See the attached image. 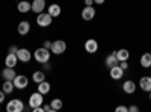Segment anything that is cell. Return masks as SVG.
<instances>
[{"label":"cell","mask_w":151,"mask_h":112,"mask_svg":"<svg viewBox=\"0 0 151 112\" xmlns=\"http://www.w3.org/2000/svg\"><path fill=\"white\" fill-rule=\"evenodd\" d=\"M52 21H53V17L50 15L48 12H41V14H38V17H36V24H38V26H41V27L50 26Z\"/></svg>","instance_id":"3957f363"},{"label":"cell","mask_w":151,"mask_h":112,"mask_svg":"<svg viewBox=\"0 0 151 112\" xmlns=\"http://www.w3.org/2000/svg\"><path fill=\"white\" fill-rule=\"evenodd\" d=\"M85 50L89 53V55L97 53V50H98V43H97L94 38H89V40L85 43Z\"/></svg>","instance_id":"30bf717a"},{"label":"cell","mask_w":151,"mask_h":112,"mask_svg":"<svg viewBox=\"0 0 151 112\" xmlns=\"http://www.w3.org/2000/svg\"><path fill=\"white\" fill-rule=\"evenodd\" d=\"M60 12H62V9H60V6H59L58 3H52V5L48 6V14L52 15L53 18H55V17H59Z\"/></svg>","instance_id":"d6986e66"},{"label":"cell","mask_w":151,"mask_h":112,"mask_svg":"<svg viewBox=\"0 0 151 112\" xmlns=\"http://www.w3.org/2000/svg\"><path fill=\"white\" fill-rule=\"evenodd\" d=\"M2 90H3L5 94H11L12 91L15 90V85H14V82H12V80H5L3 85H2Z\"/></svg>","instance_id":"7402d4cb"},{"label":"cell","mask_w":151,"mask_h":112,"mask_svg":"<svg viewBox=\"0 0 151 112\" xmlns=\"http://www.w3.org/2000/svg\"><path fill=\"white\" fill-rule=\"evenodd\" d=\"M118 64H119V61H118L115 52L106 58V67H107V68H110V67H113V65H118Z\"/></svg>","instance_id":"44dd1931"},{"label":"cell","mask_w":151,"mask_h":112,"mask_svg":"<svg viewBox=\"0 0 151 112\" xmlns=\"http://www.w3.org/2000/svg\"><path fill=\"white\" fill-rule=\"evenodd\" d=\"M44 70H52V65H50L48 62H45V64H44Z\"/></svg>","instance_id":"d590c367"},{"label":"cell","mask_w":151,"mask_h":112,"mask_svg":"<svg viewBox=\"0 0 151 112\" xmlns=\"http://www.w3.org/2000/svg\"><path fill=\"white\" fill-rule=\"evenodd\" d=\"M17 9H18V12H21V14H26V12H29L32 9V3L27 2V0H21V2H18V5H17Z\"/></svg>","instance_id":"9a60e30c"},{"label":"cell","mask_w":151,"mask_h":112,"mask_svg":"<svg viewBox=\"0 0 151 112\" xmlns=\"http://www.w3.org/2000/svg\"><path fill=\"white\" fill-rule=\"evenodd\" d=\"M129 111H130V112H137V111H139V108H137L136 105H132V106L129 108Z\"/></svg>","instance_id":"1f68e13d"},{"label":"cell","mask_w":151,"mask_h":112,"mask_svg":"<svg viewBox=\"0 0 151 112\" xmlns=\"http://www.w3.org/2000/svg\"><path fill=\"white\" fill-rule=\"evenodd\" d=\"M29 106L30 108H36V106H41L42 103H44V95L41 94V92H33V94H30V97H29Z\"/></svg>","instance_id":"8992f818"},{"label":"cell","mask_w":151,"mask_h":112,"mask_svg":"<svg viewBox=\"0 0 151 112\" xmlns=\"http://www.w3.org/2000/svg\"><path fill=\"white\" fill-rule=\"evenodd\" d=\"M141 65L144 67V68H150L151 67V53H144L142 56H141Z\"/></svg>","instance_id":"603a6c76"},{"label":"cell","mask_w":151,"mask_h":112,"mask_svg":"<svg viewBox=\"0 0 151 112\" xmlns=\"http://www.w3.org/2000/svg\"><path fill=\"white\" fill-rule=\"evenodd\" d=\"M6 111L8 112H23L24 111V103L20 100V98H14V100L8 102Z\"/></svg>","instance_id":"277c9868"},{"label":"cell","mask_w":151,"mask_h":112,"mask_svg":"<svg viewBox=\"0 0 151 112\" xmlns=\"http://www.w3.org/2000/svg\"><path fill=\"white\" fill-rule=\"evenodd\" d=\"M85 5L86 6H92L94 5V0H85Z\"/></svg>","instance_id":"836d02e7"},{"label":"cell","mask_w":151,"mask_h":112,"mask_svg":"<svg viewBox=\"0 0 151 112\" xmlns=\"http://www.w3.org/2000/svg\"><path fill=\"white\" fill-rule=\"evenodd\" d=\"M50 88H52V86H50V83L47 82V80H42V82H40L38 83V92H41L42 95H45V94H48L50 92Z\"/></svg>","instance_id":"ac0fdd59"},{"label":"cell","mask_w":151,"mask_h":112,"mask_svg":"<svg viewBox=\"0 0 151 112\" xmlns=\"http://www.w3.org/2000/svg\"><path fill=\"white\" fill-rule=\"evenodd\" d=\"M44 112H53L52 106H50V105H45V106H44Z\"/></svg>","instance_id":"d6a6232c"},{"label":"cell","mask_w":151,"mask_h":112,"mask_svg":"<svg viewBox=\"0 0 151 112\" xmlns=\"http://www.w3.org/2000/svg\"><path fill=\"white\" fill-rule=\"evenodd\" d=\"M17 64H18L17 53H8L6 58H5V65H6V67H11V68H15Z\"/></svg>","instance_id":"7c38bea8"},{"label":"cell","mask_w":151,"mask_h":112,"mask_svg":"<svg viewBox=\"0 0 151 112\" xmlns=\"http://www.w3.org/2000/svg\"><path fill=\"white\" fill-rule=\"evenodd\" d=\"M45 9V0H33L32 2V12H35V14H41V12H44Z\"/></svg>","instance_id":"8fae6325"},{"label":"cell","mask_w":151,"mask_h":112,"mask_svg":"<svg viewBox=\"0 0 151 112\" xmlns=\"http://www.w3.org/2000/svg\"><path fill=\"white\" fill-rule=\"evenodd\" d=\"M17 30H18L20 35H27V33L30 32V23H29V21H21V23L18 24Z\"/></svg>","instance_id":"e0dca14e"},{"label":"cell","mask_w":151,"mask_h":112,"mask_svg":"<svg viewBox=\"0 0 151 112\" xmlns=\"http://www.w3.org/2000/svg\"><path fill=\"white\" fill-rule=\"evenodd\" d=\"M18 52V47L17 46H11L9 47V53H17Z\"/></svg>","instance_id":"4dcf8cb0"},{"label":"cell","mask_w":151,"mask_h":112,"mask_svg":"<svg viewBox=\"0 0 151 112\" xmlns=\"http://www.w3.org/2000/svg\"><path fill=\"white\" fill-rule=\"evenodd\" d=\"M5 98H6V94L3 92V90L2 91H0V105H2L3 102H5Z\"/></svg>","instance_id":"f546056e"},{"label":"cell","mask_w":151,"mask_h":112,"mask_svg":"<svg viewBox=\"0 0 151 112\" xmlns=\"http://www.w3.org/2000/svg\"><path fill=\"white\" fill-rule=\"evenodd\" d=\"M127 111H129L127 106H118L116 108V112H127Z\"/></svg>","instance_id":"83f0119b"},{"label":"cell","mask_w":151,"mask_h":112,"mask_svg":"<svg viewBox=\"0 0 151 112\" xmlns=\"http://www.w3.org/2000/svg\"><path fill=\"white\" fill-rule=\"evenodd\" d=\"M32 111H33V112H44V106L41 105V106H36V108H32Z\"/></svg>","instance_id":"f1b7e54d"},{"label":"cell","mask_w":151,"mask_h":112,"mask_svg":"<svg viewBox=\"0 0 151 112\" xmlns=\"http://www.w3.org/2000/svg\"><path fill=\"white\" fill-rule=\"evenodd\" d=\"M150 100H151V91H150Z\"/></svg>","instance_id":"8d00e7d4"},{"label":"cell","mask_w":151,"mask_h":112,"mask_svg":"<svg viewBox=\"0 0 151 112\" xmlns=\"http://www.w3.org/2000/svg\"><path fill=\"white\" fill-rule=\"evenodd\" d=\"M15 85V90H26L29 86V79L24 76V74H17L15 79L12 80Z\"/></svg>","instance_id":"5b68a950"},{"label":"cell","mask_w":151,"mask_h":112,"mask_svg":"<svg viewBox=\"0 0 151 112\" xmlns=\"http://www.w3.org/2000/svg\"><path fill=\"white\" fill-rule=\"evenodd\" d=\"M119 67H121V68L125 71V70L129 68V62H127V61H121V62H119Z\"/></svg>","instance_id":"484cf974"},{"label":"cell","mask_w":151,"mask_h":112,"mask_svg":"<svg viewBox=\"0 0 151 112\" xmlns=\"http://www.w3.org/2000/svg\"><path fill=\"white\" fill-rule=\"evenodd\" d=\"M115 55H116L119 62L121 61H129V58H130V52L127 50V48H119L118 52H115Z\"/></svg>","instance_id":"ffe728a7"},{"label":"cell","mask_w":151,"mask_h":112,"mask_svg":"<svg viewBox=\"0 0 151 112\" xmlns=\"http://www.w3.org/2000/svg\"><path fill=\"white\" fill-rule=\"evenodd\" d=\"M17 58H18L20 62H24V64H27V62L32 59V53H30L29 48H18Z\"/></svg>","instance_id":"52a82bcc"},{"label":"cell","mask_w":151,"mask_h":112,"mask_svg":"<svg viewBox=\"0 0 151 112\" xmlns=\"http://www.w3.org/2000/svg\"><path fill=\"white\" fill-rule=\"evenodd\" d=\"M109 74H110V77L113 79V80H119L122 76H124V70L119 67V64L118 65H113V67H110L109 68Z\"/></svg>","instance_id":"9c48e42d"},{"label":"cell","mask_w":151,"mask_h":112,"mask_svg":"<svg viewBox=\"0 0 151 112\" xmlns=\"http://www.w3.org/2000/svg\"><path fill=\"white\" fill-rule=\"evenodd\" d=\"M15 76H17V73H15V70H14V68L6 67V68H3V70H2V77H3L5 80H14V79H15Z\"/></svg>","instance_id":"5bb4252c"},{"label":"cell","mask_w":151,"mask_h":112,"mask_svg":"<svg viewBox=\"0 0 151 112\" xmlns=\"http://www.w3.org/2000/svg\"><path fill=\"white\" fill-rule=\"evenodd\" d=\"M139 86H141L142 91L150 92L151 91V77L150 76H142L141 80H139Z\"/></svg>","instance_id":"4fadbf2b"},{"label":"cell","mask_w":151,"mask_h":112,"mask_svg":"<svg viewBox=\"0 0 151 112\" xmlns=\"http://www.w3.org/2000/svg\"><path fill=\"white\" fill-rule=\"evenodd\" d=\"M65 50H67V43L64 40H56V41L52 43L50 52L53 55H62V53H65Z\"/></svg>","instance_id":"7a4b0ae2"},{"label":"cell","mask_w":151,"mask_h":112,"mask_svg":"<svg viewBox=\"0 0 151 112\" xmlns=\"http://www.w3.org/2000/svg\"><path fill=\"white\" fill-rule=\"evenodd\" d=\"M50 106H52L53 112H56V111L62 109V106H64V102H62L60 98H53V100H52V103H50Z\"/></svg>","instance_id":"d4e9b609"},{"label":"cell","mask_w":151,"mask_h":112,"mask_svg":"<svg viewBox=\"0 0 151 112\" xmlns=\"http://www.w3.org/2000/svg\"><path fill=\"white\" fill-rule=\"evenodd\" d=\"M33 58H35L36 62H40V64H45V62L50 61V50L45 47H40L33 52Z\"/></svg>","instance_id":"6da1fadb"},{"label":"cell","mask_w":151,"mask_h":112,"mask_svg":"<svg viewBox=\"0 0 151 112\" xmlns=\"http://www.w3.org/2000/svg\"><path fill=\"white\" fill-rule=\"evenodd\" d=\"M122 90H124L125 94H133L136 91V83L133 80H125L122 83Z\"/></svg>","instance_id":"2e32d148"},{"label":"cell","mask_w":151,"mask_h":112,"mask_svg":"<svg viewBox=\"0 0 151 112\" xmlns=\"http://www.w3.org/2000/svg\"><path fill=\"white\" fill-rule=\"evenodd\" d=\"M95 17V8L94 6H85L82 9V18L85 21H91Z\"/></svg>","instance_id":"ba28073f"},{"label":"cell","mask_w":151,"mask_h":112,"mask_svg":"<svg viewBox=\"0 0 151 112\" xmlns=\"http://www.w3.org/2000/svg\"><path fill=\"white\" fill-rule=\"evenodd\" d=\"M32 80L38 85L40 82H42V80H45V73L41 70V71H35L33 74H32Z\"/></svg>","instance_id":"cb8c5ba5"},{"label":"cell","mask_w":151,"mask_h":112,"mask_svg":"<svg viewBox=\"0 0 151 112\" xmlns=\"http://www.w3.org/2000/svg\"><path fill=\"white\" fill-rule=\"evenodd\" d=\"M42 47H45V48H48V50H50V48H52V41L45 40V41H44V44H42Z\"/></svg>","instance_id":"4316f807"},{"label":"cell","mask_w":151,"mask_h":112,"mask_svg":"<svg viewBox=\"0 0 151 112\" xmlns=\"http://www.w3.org/2000/svg\"><path fill=\"white\" fill-rule=\"evenodd\" d=\"M106 0H94V5H103Z\"/></svg>","instance_id":"e575fe53"}]
</instances>
